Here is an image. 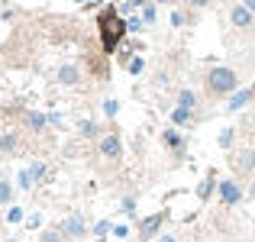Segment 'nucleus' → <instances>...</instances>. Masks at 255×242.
<instances>
[{
	"mask_svg": "<svg viewBox=\"0 0 255 242\" xmlns=\"http://www.w3.org/2000/svg\"><path fill=\"white\" fill-rule=\"evenodd\" d=\"M13 194H16V191H13V184L0 178V207H13Z\"/></svg>",
	"mask_w": 255,
	"mask_h": 242,
	"instance_id": "6ab92c4d",
	"label": "nucleus"
},
{
	"mask_svg": "<svg viewBox=\"0 0 255 242\" xmlns=\"http://www.w3.org/2000/svg\"><path fill=\"white\" fill-rule=\"evenodd\" d=\"M217 187H220V181L213 178V174H207V178L197 184V197H200V200H210L213 194H217Z\"/></svg>",
	"mask_w": 255,
	"mask_h": 242,
	"instance_id": "f3484780",
	"label": "nucleus"
},
{
	"mask_svg": "<svg viewBox=\"0 0 255 242\" xmlns=\"http://www.w3.org/2000/svg\"><path fill=\"white\" fill-rule=\"evenodd\" d=\"M252 94H255V84H252Z\"/></svg>",
	"mask_w": 255,
	"mask_h": 242,
	"instance_id": "4c0bfd02",
	"label": "nucleus"
},
{
	"mask_svg": "<svg viewBox=\"0 0 255 242\" xmlns=\"http://www.w3.org/2000/svg\"><path fill=\"white\" fill-rule=\"evenodd\" d=\"M155 6H158V3H152V0L142 6V23H145V26H155V23H158V10H155Z\"/></svg>",
	"mask_w": 255,
	"mask_h": 242,
	"instance_id": "aec40b11",
	"label": "nucleus"
},
{
	"mask_svg": "<svg viewBox=\"0 0 255 242\" xmlns=\"http://www.w3.org/2000/svg\"><path fill=\"white\" fill-rule=\"evenodd\" d=\"M187 23H191V13H184V10L171 13V26H187Z\"/></svg>",
	"mask_w": 255,
	"mask_h": 242,
	"instance_id": "bb28decb",
	"label": "nucleus"
},
{
	"mask_svg": "<svg viewBox=\"0 0 255 242\" xmlns=\"http://www.w3.org/2000/svg\"><path fill=\"white\" fill-rule=\"evenodd\" d=\"M19 152V132H3L0 136V155H16Z\"/></svg>",
	"mask_w": 255,
	"mask_h": 242,
	"instance_id": "4468645a",
	"label": "nucleus"
},
{
	"mask_svg": "<svg viewBox=\"0 0 255 242\" xmlns=\"http://www.w3.org/2000/svg\"><path fill=\"white\" fill-rule=\"evenodd\" d=\"M100 155H104V161H120L123 158V142H120L117 132L100 136Z\"/></svg>",
	"mask_w": 255,
	"mask_h": 242,
	"instance_id": "423d86ee",
	"label": "nucleus"
},
{
	"mask_svg": "<svg viewBox=\"0 0 255 242\" xmlns=\"http://www.w3.org/2000/svg\"><path fill=\"white\" fill-rule=\"evenodd\" d=\"M3 242H16V239H3Z\"/></svg>",
	"mask_w": 255,
	"mask_h": 242,
	"instance_id": "e433bc0d",
	"label": "nucleus"
},
{
	"mask_svg": "<svg viewBox=\"0 0 255 242\" xmlns=\"http://www.w3.org/2000/svg\"><path fill=\"white\" fill-rule=\"evenodd\" d=\"M204 84L210 97H230L233 91H239V75L226 65H210L204 75Z\"/></svg>",
	"mask_w": 255,
	"mask_h": 242,
	"instance_id": "f03ea898",
	"label": "nucleus"
},
{
	"mask_svg": "<svg viewBox=\"0 0 255 242\" xmlns=\"http://www.w3.org/2000/svg\"><path fill=\"white\" fill-rule=\"evenodd\" d=\"M78 132H81V139H97V136H100V126L94 123V120H81Z\"/></svg>",
	"mask_w": 255,
	"mask_h": 242,
	"instance_id": "a211bd4d",
	"label": "nucleus"
},
{
	"mask_svg": "<svg viewBox=\"0 0 255 242\" xmlns=\"http://www.w3.org/2000/svg\"><path fill=\"white\" fill-rule=\"evenodd\" d=\"M243 3H246V6H249V10L255 13V0H243Z\"/></svg>",
	"mask_w": 255,
	"mask_h": 242,
	"instance_id": "72a5a7b5",
	"label": "nucleus"
},
{
	"mask_svg": "<svg viewBox=\"0 0 255 242\" xmlns=\"http://www.w3.org/2000/svg\"><path fill=\"white\" fill-rule=\"evenodd\" d=\"M58 230H62L65 239H84V236H87V223H84L81 213H75V217H65V223L58 226Z\"/></svg>",
	"mask_w": 255,
	"mask_h": 242,
	"instance_id": "0eeeda50",
	"label": "nucleus"
},
{
	"mask_svg": "<svg viewBox=\"0 0 255 242\" xmlns=\"http://www.w3.org/2000/svg\"><path fill=\"white\" fill-rule=\"evenodd\" d=\"M162 223H165V210H158V213H152V217H145L142 223H139V239H142V242L155 239V233L162 230Z\"/></svg>",
	"mask_w": 255,
	"mask_h": 242,
	"instance_id": "9b49d317",
	"label": "nucleus"
},
{
	"mask_svg": "<svg viewBox=\"0 0 255 242\" xmlns=\"http://www.w3.org/2000/svg\"><path fill=\"white\" fill-rule=\"evenodd\" d=\"M217 142H220V149H226V152H230V149H233V142H236V129H233V126H226V129L220 132V139H217Z\"/></svg>",
	"mask_w": 255,
	"mask_h": 242,
	"instance_id": "412c9836",
	"label": "nucleus"
},
{
	"mask_svg": "<svg viewBox=\"0 0 255 242\" xmlns=\"http://www.w3.org/2000/svg\"><path fill=\"white\" fill-rule=\"evenodd\" d=\"M155 242H178V236H171V233H158Z\"/></svg>",
	"mask_w": 255,
	"mask_h": 242,
	"instance_id": "2f4dec72",
	"label": "nucleus"
},
{
	"mask_svg": "<svg viewBox=\"0 0 255 242\" xmlns=\"http://www.w3.org/2000/svg\"><path fill=\"white\" fill-rule=\"evenodd\" d=\"M45 126H49V117L45 113H39V110H26L23 113V129L26 132H45Z\"/></svg>",
	"mask_w": 255,
	"mask_h": 242,
	"instance_id": "f8f14e48",
	"label": "nucleus"
},
{
	"mask_svg": "<svg viewBox=\"0 0 255 242\" xmlns=\"http://www.w3.org/2000/svg\"><path fill=\"white\" fill-rule=\"evenodd\" d=\"M194 120H197V113H194V110H184V107H174V110H171V123L178 126V129L191 126Z\"/></svg>",
	"mask_w": 255,
	"mask_h": 242,
	"instance_id": "2eb2a0df",
	"label": "nucleus"
},
{
	"mask_svg": "<svg viewBox=\"0 0 255 242\" xmlns=\"http://www.w3.org/2000/svg\"><path fill=\"white\" fill-rule=\"evenodd\" d=\"M55 81L62 87H78L81 84V68H78L75 62H65V65H58V71H55Z\"/></svg>",
	"mask_w": 255,
	"mask_h": 242,
	"instance_id": "9d476101",
	"label": "nucleus"
},
{
	"mask_svg": "<svg viewBox=\"0 0 255 242\" xmlns=\"http://www.w3.org/2000/svg\"><path fill=\"white\" fill-rule=\"evenodd\" d=\"M162 145L171 152V155H184V149H187V139H184V132L174 126V129H165L162 132Z\"/></svg>",
	"mask_w": 255,
	"mask_h": 242,
	"instance_id": "6e6552de",
	"label": "nucleus"
},
{
	"mask_svg": "<svg viewBox=\"0 0 255 242\" xmlns=\"http://www.w3.org/2000/svg\"><path fill=\"white\" fill-rule=\"evenodd\" d=\"M252 100H255L252 87H239V91H233V94H230V100H226V110L236 113V110H243V107H249Z\"/></svg>",
	"mask_w": 255,
	"mask_h": 242,
	"instance_id": "ddd939ff",
	"label": "nucleus"
},
{
	"mask_svg": "<svg viewBox=\"0 0 255 242\" xmlns=\"http://www.w3.org/2000/svg\"><path fill=\"white\" fill-rule=\"evenodd\" d=\"M184 3H187V10H210L217 0H184Z\"/></svg>",
	"mask_w": 255,
	"mask_h": 242,
	"instance_id": "cd10ccee",
	"label": "nucleus"
},
{
	"mask_svg": "<svg viewBox=\"0 0 255 242\" xmlns=\"http://www.w3.org/2000/svg\"><path fill=\"white\" fill-rule=\"evenodd\" d=\"M230 168L236 178H249V174L255 171V149H239L230 155Z\"/></svg>",
	"mask_w": 255,
	"mask_h": 242,
	"instance_id": "7ed1b4c3",
	"label": "nucleus"
},
{
	"mask_svg": "<svg viewBox=\"0 0 255 242\" xmlns=\"http://www.w3.org/2000/svg\"><path fill=\"white\" fill-rule=\"evenodd\" d=\"M117 110H120V104H117V100H104V113H107V117H117Z\"/></svg>",
	"mask_w": 255,
	"mask_h": 242,
	"instance_id": "c756f323",
	"label": "nucleus"
},
{
	"mask_svg": "<svg viewBox=\"0 0 255 242\" xmlns=\"http://www.w3.org/2000/svg\"><path fill=\"white\" fill-rule=\"evenodd\" d=\"M126 71H129V75H142V71H145V58L132 55V58H129V65H126Z\"/></svg>",
	"mask_w": 255,
	"mask_h": 242,
	"instance_id": "4be33fe9",
	"label": "nucleus"
},
{
	"mask_svg": "<svg viewBox=\"0 0 255 242\" xmlns=\"http://www.w3.org/2000/svg\"><path fill=\"white\" fill-rule=\"evenodd\" d=\"M97 32H100V49H104V55H110V52L120 49V42L126 39V16L117 10V6H104L97 16Z\"/></svg>",
	"mask_w": 255,
	"mask_h": 242,
	"instance_id": "f257e3e1",
	"label": "nucleus"
},
{
	"mask_svg": "<svg viewBox=\"0 0 255 242\" xmlns=\"http://www.w3.org/2000/svg\"><path fill=\"white\" fill-rule=\"evenodd\" d=\"M113 236H117V239H126V236H129V226H126V223H117V226H113Z\"/></svg>",
	"mask_w": 255,
	"mask_h": 242,
	"instance_id": "7c9ffc66",
	"label": "nucleus"
},
{
	"mask_svg": "<svg viewBox=\"0 0 255 242\" xmlns=\"http://www.w3.org/2000/svg\"><path fill=\"white\" fill-rule=\"evenodd\" d=\"M42 178H45V161H32V165H26L23 171L16 174V187L19 191H32Z\"/></svg>",
	"mask_w": 255,
	"mask_h": 242,
	"instance_id": "20e7f679",
	"label": "nucleus"
},
{
	"mask_svg": "<svg viewBox=\"0 0 255 242\" xmlns=\"http://www.w3.org/2000/svg\"><path fill=\"white\" fill-rule=\"evenodd\" d=\"M75 3H81V6H87V0H75Z\"/></svg>",
	"mask_w": 255,
	"mask_h": 242,
	"instance_id": "f704fd0d",
	"label": "nucleus"
},
{
	"mask_svg": "<svg viewBox=\"0 0 255 242\" xmlns=\"http://www.w3.org/2000/svg\"><path fill=\"white\" fill-rule=\"evenodd\" d=\"M126 29L129 32H142V29H149V26L142 23V16H126Z\"/></svg>",
	"mask_w": 255,
	"mask_h": 242,
	"instance_id": "b1692460",
	"label": "nucleus"
},
{
	"mask_svg": "<svg viewBox=\"0 0 255 242\" xmlns=\"http://www.w3.org/2000/svg\"><path fill=\"white\" fill-rule=\"evenodd\" d=\"M107 233H113V223H110V220H100V223H94V236L104 239Z\"/></svg>",
	"mask_w": 255,
	"mask_h": 242,
	"instance_id": "a878e982",
	"label": "nucleus"
},
{
	"mask_svg": "<svg viewBox=\"0 0 255 242\" xmlns=\"http://www.w3.org/2000/svg\"><path fill=\"white\" fill-rule=\"evenodd\" d=\"M6 220H10V223H23V207H10V210H6Z\"/></svg>",
	"mask_w": 255,
	"mask_h": 242,
	"instance_id": "c85d7f7f",
	"label": "nucleus"
},
{
	"mask_svg": "<svg viewBox=\"0 0 255 242\" xmlns=\"http://www.w3.org/2000/svg\"><path fill=\"white\" fill-rule=\"evenodd\" d=\"M178 107H184V110H194V113H197L200 97L191 91V87H181V94H178Z\"/></svg>",
	"mask_w": 255,
	"mask_h": 242,
	"instance_id": "dca6fc26",
	"label": "nucleus"
},
{
	"mask_svg": "<svg viewBox=\"0 0 255 242\" xmlns=\"http://www.w3.org/2000/svg\"><path fill=\"white\" fill-rule=\"evenodd\" d=\"M249 194H252V197H255V184H252V187H249Z\"/></svg>",
	"mask_w": 255,
	"mask_h": 242,
	"instance_id": "c9c22d12",
	"label": "nucleus"
},
{
	"mask_svg": "<svg viewBox=\"0 0 255 242\" xmlns=\"http://www.w3.org/2000/svg\"><path fill=\"white\" fill-rule=\"evenodd\" d=\"M152 3H158V6H174L178 0H152Z\"/></svg>",
	"mask_w": 255,
	"mask_h": 242,
	"instance_id": "473e14b6",
	"label": "nucleus"
},
{
	"mask_svg": "<svg viewBox=\"0 0 255 242\" xmlns=\"http://www.w3.org/2000/svg\"><path fill=\"white\" fill-rule=\"evenodd\" d=\"M120 213H126V217H136V197H123V200H120Z\"/></svg>",
	"mask_w": 255,
	"mask_h": 242,
	"instance_id": "5701e85b",
	"label": "nucleus"
},
{
	"mask_svg": "<svg viewBox=\"0 0 255 242\" xmlns=\"http://www.w3.org/2000/svg\"><path fill=\"white\" fill-rule=\"evenodd\" d=\"M39 242H65V236H62V230H42Z\"/></svg>",
	"mask_w": 255,
	"mask_h": 242,
	"instance_id": "393cba45",
	"label": "nucleus"
},
{
	"mask_svg": "<svg viewBox=\"0 0 255 242\" xmlns=\"http://www.w3.org/2000/svg\"><path fill=\"white\" fill-rule=\"evenodd\" d=\"M217 194H220V204L223 207H236L239 200L246 197V191H243V184L239 181H220V187H217Z\"/></svg>",
	"mask_w": 255,
	"mask_h": 242,
	"instance_id": "39448f33",
	"label": "nucleus"
},
{
	"mask_svg": "<svg viewBox=\"0 0 255 242\" xmlns=\"http://www.w3.org/2000/svg\"><path fill=\"white\" fill-rule=\"evenodd\" d=\"M230 23L236 26V29H252L255 13H252L246 3H233V6H230Z\"/></svg>",
	"mask_w": 255,
	"mask_h": 242,
	"instance_id": "1a4fd4ad",
	"label": "nucleus"
},
{
	"mask_svg": "<svg viewBox=\"0 0 255 242\" xmlns=\"http://www.w3.org/2000/svg\"><path fill=\"white\" fill-rule=\"evenodd\" d=\"M120 3H123V0H120Z\"/></svg>",
	"mask_w": 255,
	"mask_h": 242,
	"instance_id": "58836bf2",
	"label": "nucleus"
}]
</instances>
